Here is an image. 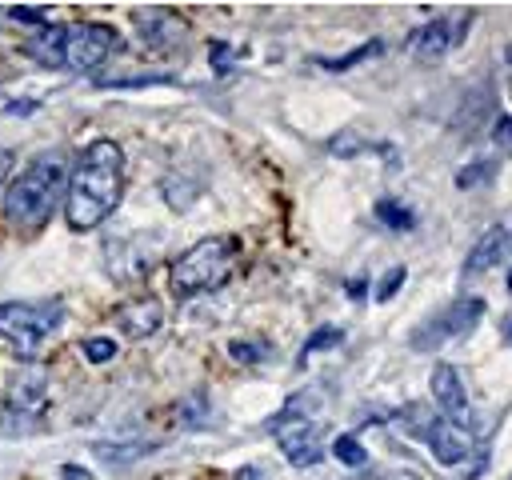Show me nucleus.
Wrapping results in <instances>:
<instances>
[{
	"label": "nucleus",
	"mask_w": 512,
	"mask_h": 480,
	"mask_svg": "<svg viewBox=\"0 0 512 480\" xmlns=\"http://www.w3.org/2000/svg\"><path fill=\"white\" fill-rule=\"evenodd\" d=\"M124 196V152L116 140H92L68 168L64 220L72 232L100 228Z\"/></svg>",
	"instance_id": "f257e3e1"
},
{
	"label": "nucleus",
	"mask_w": 512,
	"mask_h": 480,
	"mask_svg": "<svg viewBox=\"0 0 512 480\" xmlns=\"http://www.w3.org/2000/svg\"><path fill=\"white\" fill-rule=\"evenodd\" d=\"M64 192H68V164L60 152H44L8 184L4 220L24 232H36L56 216V208L64 204Z\"/></svg>",
	"instance_id": "f03ea898"
},
{
	"label": "nucleus",
	"mask_w": 512,
	"mask_h": 480,
	"mask_svg": "<svg viewBox=\"0 0 512 480\" xmlns=\"http://www.w3.org/2000/svg\"><path fill=\"white\" fill-rule=\"evenodd\" d=\"M236 264V240L232 236H204L192 248H184L168 268V292L188 300L200 292H212L228 280Z\"/></svg>",
	"instance_id": "7ed1b4c3"
},
{
	"label": "nucleus",
	"mask_w": 512,
	"mask_h": 480,
	"mask_svg": "<svg viewBox=\"0 0 512 480\" xmlns=\"http://www.w3.org/2000/svg\"><path fill=\"white\" fill-rule=\"evenodd\" d=\"M64 324V300H4L0 304V340L12 344L24 360L40 352V344Z\"/></svg>",
	"instance_id": "20e7f679"
},
{
	"label": "nucleus",
	"mask_w": 512,
	"mask_h": 480,
	"mask_svg": "<svg viewBox=\"0 0 512 480\" xmlns=\"http://www.w3.org/2000/svg\"><path fill=\"white\" fill-rule=\"evenodd\" d=\"M480 316H484V300H480V296H460V300H452L448 308H440L436 316H428V320L408 336V344H412L416 352H436V348H444L448 340L468 336V332L480 324Z\"/></svg>",
	"instance_id": "39448f33"
},
{
	"label": "nucleus",
	"mask_w": 512,
	"mask_h": 480,
	"mask_svg": "<svg viewBox=\"0 0 512 480\" xmlns=\"http://www.w3.org/2000/svg\"><path fill=\"white\" fill-rule=\"evenodd\" d=\"M112 52H120V36H116V28L96 24V20H80V24L64 28L60 68H68V72H92V68H100Z\"/></svg>",
	"instance_id": "423d86ee"
},
{
	"label": "nucleus",
	"mask_w": 512,
	"mask_h": 480,
	"mask_svg": "<svg viewBox=\"0 0 512 480\" xmlns=\"http://www.w3.org/2000/svg\"><path fill=\"white\" fill-rule=\"evenodd\" d=\"M272 436H276V444L284 448L288 464H296V468H308V464H316V460L324 456V448L316 444V424H312L304 412H300V416L280 412V416L272 420Z\"/></svg>",
	"instance_id": "0eeeda50"
},
{
	"label": "nucleus",
	"mask_w": 512,
	"mask_h": 480,
	"mask_svg": "<svg viewBox=\"0 0 512 480\" xmlns=\"http://www.w3.org/2000/svg\"><path fill=\"white\" fill-rule=\"evenodd\" d=\"M112 324L120 328V336L128 340H148L160 332L164 324V304L156 296H128L116 312H112Z\"/></svg>",
	"instance_id": "6e6552de"
},
{
	"label": "nucleus",
	"mask_w": 512,
	"mask_h": 480,
	"mask_svg": "<svg viewBox=\"0 0 512 480\" xmlns=\"http://www.w3.org/2000/svg\"><path fill=\"white\" fill-rule=\"evenodd\" d=\"M132 24H136L140 40L148 48H156V52H168V48L184 44V36H188V24L176 12H168V8H140L132 16Z\"/></svg>",
	"instance_id": "1a4fd4ad"
},
{
	"label": "nucleus",
	"mask_w": 512,
	"mask_h": 480,
	"mask_svg": "<svg viewBox=\"0 0 512 480\" xmlns=\"http://www.w3.org/2000/svg\"><path fill=\"white\" fill-rule=\"evenodd\" d=\"M44 404H48V380H44V372H40V368L24 364L16 376H8L4 408H12L16 416H28V420H36Z\"/></svg>",
	"instance_id": "9d476101"
},
{
	"label": "nucleus",
	"mask_w": 512,
	"mask_h": 480,
	"mask_svg": "<svg viewBox=\"0 0 512 480\" xmlns=\"http://www.w3.org/2000/svg\"><path fill=\"white\" fill-rule=\"evenodd\" d=\"M424 440H428L436 464H444V468H456V464H464V460L472 456V432H468L464 424L444 420V416H436V420L428 424Z\"/></svg>",
	"instance_id": "9b49d317"
},
{
	"label": "nucleus",
	"mask_w": 512,
	"mask_h": 480,
	"mask_svg": "<svg viewBox=\"0 0 512 480\" xmlns=\"http://www.w3.org/2000/svg\"><path fill=\"white\" fill-rule=\"evenodd\" d=\"M428 384H432L436 404L444 408V420H452V424H464V428H468V420H472V404H468V392H464L460 372H456L452 364H436Z\"/></svg>",
	"instance_id": "f8f14e48"
},
{
	"label": "nucleus",
	"mask_w": 512,
	"mask_h": 480,
	"mask_svg": "<svg viewBox=\"0 0 512 480\" xmlns=\"http://www.w3.org/2000/svg\"><path fill=\"white\" fill-rule=\"evenodd\" d=\"M512 256V232L504 228V224H496V228H488L476 244H472V252H468V260H464V276H480V272H492L500 260H508Z\"/></svg>",
	"instance_id": "ddd939ff"
},
{
	"label": "nucleus",
	"mask_w": 512,
	"mask_h": 480,
	"mask_svg": "<svg viewBox=\"0 0 512 480\" xmlns=\"http://www.w3.org/2000/svg\"><path fill=\"white\" fill-rule=\"evenodd\" d=\"M456 44V24L452 20H428L424 28H416L412 32V40H408V48L420 56V60H436V56H444L448 48Z\"/></svg>",
	"instance_id": "4468645a"
},
{
	"label": "nucleus",
	"mask_w": 512,
	"mask_h": 480,
	"mask_svg": "<svg viewBox=\"0 0 512 480\" xmlns=\"http://www.w3.org/2000/svg\"><path fill=\"white\" fill-rule=\"evenodd\" d=\"M28 52H32L40 64H52V68H60V52H64V28H56V24H44L40 32H32V40H28Z\"/></svg>",
	"instance_id": "2eb2a0df"
},
{
	"label": "nucleus",
	"mask_w": 512,
	"mask_h": 480,
	"mask_svg": "<svg viewBox=\"0 0 512 480\" xmlns=\"http://www.w3.org/2000/svg\"><path fill=\"white\" fill-rule=\"evenodd\" d=\"M376 220L388 224V228H396V232H412L416 228V212L408 204H400L396 196H380L376 200Z\"/></svg>",
	"instance_id": "dca6fc26"
},
{
	"label": "nucleus",
	"mask_w": 512,
	"mask_h": 480,
	"mask_svg": "<svg viewBox=\"0 0 512 480\" xmlns=\"http://www.w3.org/2000/svg\"><path fill=\"white\" fill-rule=\"evenodd\" d=\"M384 44L380 40H368V44H360V48H352V52H344V56H332V60H320L328 72H348L352 64H360V60H368V56H376Z\"/></svg>",
	"instance_id": "f3484780"
},
{
	"label": "nucleus",
	"mask_w": 512,
	"mask_h": 480,
	"mask_svg": "<svg viewBox=\"0 0 512 480\" xmlns=\"http://www.w3.org/2000/svg\"><path fill=\"white\" fill-rule=\"evenodd\" d=\"M332 456H336L340 464H348V468H360V464L368 460V452H364V444H360L356 436H348V432L332 440Z\"/></svg>",
	"instance_id": "a211bd4d"
},
{
	"label": "nucleus",
	"mask_w": 512,
	"mask_h": 480,
	"mask_svg": "<svg viewBox=\"0 0 512 480\" xmlns=\"http://www.w3.org/2000/svg\"><path fill=\"white\" fill-rule=\"evenodd\" d=\"M84 356H88L92 364H108V360L116 356V340H112V336H88V340H84Z\"/></svg>",
	"instance_id": "6ab92c4d"
},
{
	"label": "nucleus",
	"mask_w": 512,
	"mask_h": 480,
	"mask_svg": "<svg viewBox=\"0 0 512 480\" xmlns=\"http://www.w3.org/2000/svg\"><path fill=\"white\" fill-rule=\"evenodd\" d=\"M492 172H496V164H492V160H472L468 168H460V176H456V188H472V184L488 180Z\"/></svg>",
	"instance_id": "aec40b11"
},
{
	"label": "nucleus",
	"mask_w": 512,
	"mask_h": 480,
	"mask_svg": "<svg viewBox=\"0 0 512 480\" xmlns=\"http://www.w3.org/2000/svg\"><path fill=\"white\" fill-rule=\"evenodd\" d=\"M340 340H344V332H340V328H320V332H312V340L304 344V352H300V356H312L316 348H328V344H340Z\"/></svg>",
	"instance_id": "412c9836"
},
{
	"label": "nucleus",
	"mask_w": 512,
	"mask_h": 480,
	"mask_svg": "<svg viewBox=\"0 0 512 480\" xmlns=\"http://www.w3.org/2000/svg\"><path fill=\"white\" fill-rule=\"evenodd\" d=\"M260 352H264V348H260V344H252V340H232V344H228V356H232V360H240V364H256V360H260Z\"/></svg>",
	"instance_id": "4be33fe9"
},
{
	"label": "nucleus",
	"mask_w": 512,
	"mask_h": 480,
	"mask_svg": "<svg viewBox=\"0 0 512 480\" xmlns=\"http://www.w3.org/2000/svg\"><path fill=\"white\" fill-rule=\"evenodd\" d=\"M400 284H404V268H392V272H384V280L376 284V300H392V296L400 292Z\"/></svg>",
	"instance_id": "5701e85b"
},
{
	"label": "nucleus",
	"mask_w": 512,
	"mask_h": 480,
	"mask_svg": "<svg viewBox=\"0 0 512 480\" xmlns=\"http://www.w3.org/2000/svg\"><path fill=\"white\" fill-rule=\"evenodd\" d=\"M492 144L504 148V152H512V116H496V124H492Z\"/></svg>",
	"instance_id": "b1692460"
},
{
	"label": "nucleus",
	"mask_w": 512,
	"mask_h": 480,
	"mask_svg": "<svg viewBox=\"0 0 512 480\" xmlns=\"http://www.w3.org/2000/svg\"><path fill=\"white\" fill-rule=\"evenodd\" d=\"M8 172H12V152H8V148H0V188H4Z\"/></svg>",
	"instance_id": "393cba45"
},
{
	"label": "nucleus",
	"mask_w": 512,
	"mask_h": 480,
	"mask_svg": "<svg viewBox=\"0 0 512 480\" xmlns=\"http://www.w3.org/2000/svg\"><path fill=\"white\" fill-rule=\"evenodd\" d=\"M364 288H368V280H352V284H348V296H352V300H360V296H364Z\"/></svg>",
	"instance_id": "a878e982"
},
{
	"label": "nucleus",
	"mask_w": 512,
	"mask_h": 480,
	"mask_svg": "<svg viewBox=\"0 0 512 480\" xmlns=\"http://www.w3.org/2000/svg\"><path fill=\"white\" fill-rule=\"evenodd\" d=\"M508 292H512V272H508Z\"/></svg>",
	"instance_id": "bb28decb"
},
{
	"label": "nucleus",
	"mask_w": 512,
	"mask_h": 480,
	"mask_svg": "<svg viewBox=\"0 0 512 480\" xmlns=\"http://www.w3.org/2000/svg\"><path fill=\"white\" fill-rule=\"evenodd\" d=\"M508 64H512V44H508Z\"/></svg>",
	"instance_id": "cd10ccee"
},
{
	"label": "nucleus",
	"mask_w": 512,
	"mask_h": 480,
	"mask_svg": "<svg viewBox=\"0 0 512 480\" xmlns=\"http://www.w3.org/2000/svg\"><path fill=\"white\" fill-rule=\"evenodd\" d=\"M508 336H512V328H508Z\"/></svg>",
	"instance_id": "c85d7f7f"
}]
</instances>
